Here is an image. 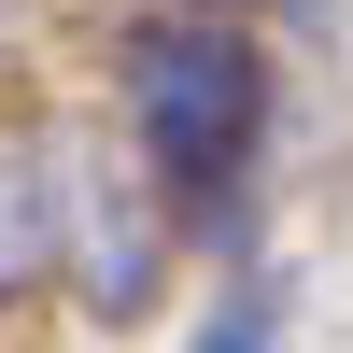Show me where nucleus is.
I'll return each mask as SVG.
<instances>
[{"instance_id": "f257e3e1", "label": "nucleus", "mask_w": 353, "mask_h": 353, "mask_svg": "<svg viewBox=\"0 0 353 353\" xmlns=\"http://www.w3.org/2000/svg\"><path fill=\"white\" fill-rule=\"evenodd\" d=\"M128 128H141V156L226 226V170H241V141H254V43L212 28V14L128 28Z\"/></svg>"}, {"instance_id": "f03ea898", "label": "nucleus", "mask_w": 353, "mask_h": 353, "mask_svg": "<svg viewBox=\"0 0 353 353\" xmlns=\"http://www.w3.org/2000/svg\"><path fill=\"white\" fill-rule=\"evenodd\" d=\"M43 269H57V184H43L28 141H0V297L43 283Z\"/></svg>"}, {"instance_id": "7ed1b4c3", "label": "nucleus", "mask_w": 353, "mask_h": 353, "mask_svg": "<svg viewBox=\"0 0 353 353\" xmlns=\"http://www.w3.org/2000/svg\"><path fill=\"white\" fill-rule=\"evenodd\" d=\"M85 311H99V325H128V311L141 297H156V226H141V212H99V226H85Z\"/></svg>"}, {"instance_id": "20e7f679", "label": "nucleus", "mask_w": 353, "mask_h": 353, "mask_svg": "<svg viewBox=\"0 0 353 353\" xmlns=\"http://www.w3.org/2000/svg\"><path fill=\"white\" fill-rule=\"evenodd\" d=\"M198 353H269V283H254V297H226L212 325H198Z\"/></svg>"}]
</instances>
